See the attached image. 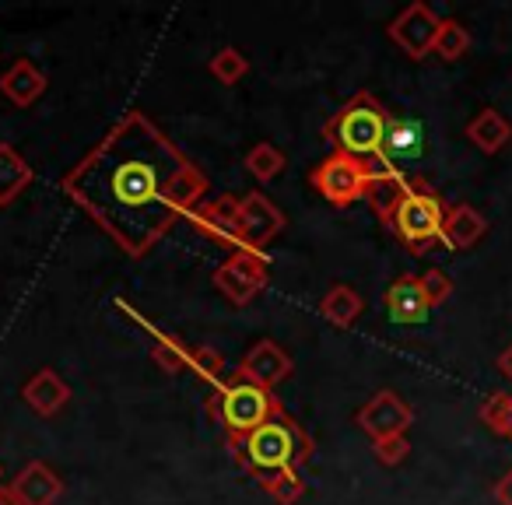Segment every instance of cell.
Masks as SVG:
<instances>
[{
	"mask_svg": "<svg viewBox=\"0 0 512 505\" xmlns=\"http://www.w3.org/2000/svg\"><path fill=\"white\" fill-rule=\"evenodd\" d=\"M421 292H425L428 306H442V302L453 295V281H449L446 271H439V267H432V271L421 274Z\"/></svg>",
	"mask_w": 512,
	"mask_h": 505,
	"instance_id": "f546056e",
	"label": "cell"
},
{
	"mask_svg": "<svg viewBox=\"0 0 512 505\" xmlns=\"http://www.w3.org/2000/svg\"><path fill=\"white\" fill-rule=\"evenodd\" d=\"M355 421L372 442H379V439H390V435H407V428L414 425V411L400 393L379 390L376 397L355 414Z\"/></svg>",
	"mask_w": 512,
	"mask_h": 505,
	"instance_id": "30bf717a",
	"label": "cell"
},
{
	"mask_svg": "<svg viewBox=\"0 0 512 505\" xmlns=\"http://www.w3.org/2000/svg\"><path fill=\"white\" fill-rule=\"evenodd\" d=\"M285 228V214L274 204L267 193H249L239 197V232H242V249H253V253H264L278 232Z\"/></svg>",
	"mask_w": 512,
	"mask_h": 505,
	"instance_id": "9c48e42d",
	"label": "cell"
},
{
	"mask_svg": "<svg viewBox=\"0 0 512 505\" xmlns=\"http://www.w3.org/2000/svg\"><path fill=\"white\" fill-rule=\"evenodd\" d=\"M369 172L372 176H369V186H365V200H369L372 211L379 214V221L390 225L397 204L404 200V193L411 190V176H404V172H400L397 165L386 162V158L369 162Z\"/></svg>",
	"mask_w": 512,
	"mask_h": 505,
	"instance_id": "7c38bea8",
	"label": "cell"
},
{
	"mask_svg": "<svg viewBox=\"0 0 512 505\" xmlns=\"http://www.w3.org/2000/svg\"><path fill=\"white\" fill-rule=\"evenodd\" d=\"M260 488H264L278 505H295L302 495H306V481H302L299 470H285V474L260 477Z\"/></svg>",
	"mask_w": 512,
	"mask_h": 505,
	"instance_id": "4316f807",
	"label": "cell"
},
{
	"mask_svg": "<svg viewBox=\"0 0 512 505\" xmlns=\"http://www.w3.org/2000/svg\"><path fill=\"white\" fill-rule=\"evenodd\" d=\"M193 228L204 232L207 239H214L218 246H228L232 253L242 249V232H239V197H214L204 200L197 211L190 214Z\"/></svg>",
	"mask_w": 512,
	"mask_h": 505,
	"instance_id": "8fae6325",
	"label": "cell"
},
{
	"mask_svg": "<svg viewBox=\"0 0 512 505\" xmlns=\"http://www.w3.org/2000/svg\"><path fill=\"white\" fill-rule=\"evenodd\" d=\"M274 411H278V400L271 397V390L249 383L239 372H232L225 383L214 386V393L207 397V414L218 425H225L228 435H249L253 428L264 425Z\"/></svg>",
	"mask_w": 512,
	"mask_h": 505,
	"instance_id": "277c9868",
	"label": "cell"
},
{
	"mask_svg": "<svg viewBox=\"0 0 512 505\" xmlns=\"http://www.w3.org/2000/svg\"><path fill=\"white\" fill-rule=\"evenodd\" d=\"M362 309H365L362 295H358L355 288H348V285L330 288V292L323 295V302H320V313L327 316L334 327H355V320L362 316Z\"/></svg>",
	"mask_w": 512,
	"mask_h": 505,
	"instance_id": "7402d4cb",
	"label": "cell"
},
{
	"mask_svg": "<svg viewBox=\"0 0 512 505\" xmlns=\"http://www.w3.org/2000/svg\"><path fill=\"white\" fill-rule=\"evenodd\" d=\"M481 421L488 425V432L512 439V393H491L481 404Z\"/></svg>",
	"mask_w": 512,
	"mask_h": 505,
	"instance_id": "484cf974",
	"label": "cell"
},
{
	"mask_svg": "<svg viewBox=\"0 0 512 505\" xmlns=\"http://www.w3.org/2000/svg\"><path fill=\"white\" fill-rule=\"evenodd\" d=\"M0 505H18L15 498H11V491H8V488H0Z\"/></svg>",
	"mask_w": 512,
	"mask_h": 505,
	"instance_id": "836d02e7",
	"label": "cell"
},
{
	"mask_svg": "<svg viewBox=\"0 0 512 505\" xmlns=\"http://www.w3.org/2000/svg\"><path fill=\"white\" fill-rule=\"evenodd\" d=\"M207 71L214 74V78L221 81V85H235V81L246 78L249 71V60L242 57V50H235V46H225V50H218L211 57V64H207Z\"/></svg>",
	"mask_w": 512,
	"mask_h": 505,
	"instance_id": "83f0119b",
	"label": "cell"
},
{
	"mask_svg": "<svg viewBox=\"0 0 512 505\" xmlns=\"http://www.w3.org/2000/svg\"><path fill=\"white\" fill-rule=\"evenodd\" d=\"M0 92L8 95L15 106H32V102L43 99L46 92V74L39 71L32 60H15L8 71L0 74Z\"/></svg>",
	"mask_w": 512,
	"mask_h": 505,
	"instance_id": "e0dca14e",
	"label": "cell"
},
{
	"mask_svg": "<svg viewBox=\"0 0 512 505\" xmlns=\"http://www.w3.org/2000/svg\"><path fill=\"white\" fill-rule=\"evenodd\" d=\"M495 498H498V505H512V467L495 481Z\"/></svg>",
	"mask_w": 512,
	"mask_h": 505,
	"instance_id": "1f68e13d",
	"label": "cell"
},
{
	"mask_svg": "<svg viewBox=\"0 0 512 505\" xmlns=\"http://www.w3.org/2000/svg\"><path fill=\"white\" fill-rule=\"evenodd\" d=\"M421 127L414 120H390L386 127V144H383V158L390 165L397 162H411V158L421 155Z\"/></svg>",
	"mask_w": 512,
	"mask_h": 505,
	"instance_id": "44dd1931",
	"label": "cell"
},
{
	"mask_svg": "<svg viewBox=\"0 0 512 505\" xmlns=\"http://www.w3.org/2000/svg\"><path fill=\"white\" fill-rule=\"evenodd\" d=\"M32 183V165L11 144H0V207L15 204Z\"/></svg>",
	"mask_w": 512,
	"mask_h": 505,
	"instance_id": "ffe728a7",
	"label": "cell"
},
{
	"mask_svg": "<svg viewBox=\"0 0 512 505\" xmlns=\"http://www.w3.org/2000/svg\"><path fill=\"white\" fill-rule=\"evenodd\" d=\"M214 285L235 306H246L267 288V257L253 249H239L214 271Z\"/></svg>",
	"mask_w": 512,
	"mask_h": 505,
	"instance_id": "52a82bcc",
	"label": "cell"
},
{
	"mask_svg": "<svg viewBox=\"0 0 512 505\" xmlns=\"http://www.w3.org/2000/svg\"><path fill=\"white\" fill-rule=\"evenodd\" d=\"M190 369H193V376H200L204 383H211V386L225 383V358H221V351L207 348V344H204V348H193Z\"/></svg>",
	"mask_w": 512,
	"mask_h": 505,
	"instance_id": "f1b7e54d",
	"label": "cell"
},
{
	"mask_svg": "<svg viewBox=\"0 0 512 505\" xmlns=\"http://www.w3.org/2000/svg\"><path fill=\"white\" fill-rule=\"evenodd\" d=\"M467 141L474 144L477 151H484V155H498V151L509 148L512 123L505 120L498 109H481V113L467 123Z\"/></svg>",
	"mask_w": 512,
	"mask_h": 505,
	"instance_id": "d6986e66",
	"label": "cell"
},
{
	"mask_svg": "<svg viewBox=\"0 0 512 505\" xmlns=\"http://www.w3.org/2000/svg\"><path fill=\"white\" fill-rule=\"evenodd\" d=\"M383 306L390 313L393 323H404V327H414V323H425L428 320V299L421 292V278L414 274H400L383 295Z\"/></svg>",
	"mask_w": 512,
	"mask_h": 505,
	"instance_id": "9a60e30c",
	"label": "cell"
},
{
	"mask_svg": "<svg viewBox=\"0 0 512 505\" xmlns=\"http://www.w3.org/2000/svg\"><path fill=\"white\" fill-rule=\"evenodd\" d=\"M372 453H376V460L383 463V467H397V463H404L407 453H411V442H407V435H390V439L372 442Z\"/></svg>",
	"mask_w": 512,
	"mask_h": 505,
	"instance_id": "4dcf8cb0",
	"label": "cell"
},
{
	"mask_svg": "<svg viewBox=\"0 0 512 505\" xmlns=\"http://www.w3.org/2000/svg\"><path fill=\"white\" fill-rule=\"evenodd\" d=\"M228 449H232L235 463L260 481V477L299 470L313 456V439L292 414H285L278 407L264 425L253 428L249 435H228Z\"/></svg>",
	"mask_w": 512,
	"mask_h": 505,
	"instance_id": "7a4b0ae2",
	"label": "cell"
},
{
	"mask_svg": "<svg viewBox=\"0 0 512 505\" xmlns=\"http://www.w3.org/2000/svg\"><path fill=\"white\" fill-rule=\"evenodd\" d=\"M22 397H25V404H29L32 411L43 414V418H50V414H57L60 407L71 400V386H67L53 369H39L36 376L25 383Z\"/></svg>",
	"mask_w": 512,
	"mask_h": 505,
	"instance_id": "ac0fdd59",
	"label": "cell"
},
{
	"mask_svg": "<svg viewBox=\"0 0 512 505\" xmlns=\"http://www.w3.org/2000/svg\"><path fill=\"white\" fill-rule=\"evenodd\" d=\"M442 29V18L435 15L428 4H407L404 11H400L397 18L390 22V39L393 46H400L404 50V57L411 60H425L428 53L435 50V36H439Z\"/></svg>",
	"mask_w": 512,
	"mask_h": 505,
	"instance_id": "ba28073f",
	"label": "cell"
},
{
	"mask_svg": "<svg viewBox=\"0 0 512 505\" xmlns=\"http://www.w3.org/2000/svg\"><path fill=\"white\" fill-rule=\"evenodd\" d=\"M11 498L18 505H53L64 495V481L53 467H46L43 460H32L22 467V474L11 481Z\"/></svg>",
	"mask_w": 512,
	"mask_h": 505,
	"instance_id": "5bb4252c",
	"label": "cell"
},
{
	"mask_svg": "<svg viewBox=\"0 0 512 505\" xmlns=\"http://www.w3.org/2000/svg\"><path fill=\"white\" fill-rule=\"evenodd\" d=\"M386 127H390V113L383 109V102L372 92H358L337 109L334 120L323 127V137L337 144V151L369 165L383 158Z\"/></svg>",
	"mask_w": 512,
	"mask_h": 505,
	"instance_id": "3957f363",
	"label": "cell"
},
{
	"mask_svg": "<svg viewBox=\"0 0 512 505\" xmlns=\"http://www.w3.org/2000/svg\"><path fill=\"white\" fill-rule=\"evenodd\" d=\"M158 341H155V365L162 372H169V376H176V372H186L190 369V358H193V351L186 348L179 337H172V334H155Z\"/></svg>",
	"mask_w": 512,
	"mask_h": 505,
	"instance_id": "d4e9b609",
	"label": "cell"
},
{
	"mask_svg": "<svg viewBox=\"0 0 512 505\" xmlns=\"http://www.w3.org/2000/svg\"><path fill=\"white\" fill-rule=\"evenodd\" d=\"M442 221H446V204L421 176H411V190L397 204L390 218V228L414 257L428 253L442 239Z\"/></svg>",
	"mask_w": 512,
	"mask_h": 505,
	"instance_id": "5b68a950",
	"label": "cell"
},
{
	"mask_svg": "<svg viewBox=\"0 0 512 505\" xmlns=\"http://www.w3.org/2000/svg\"><path fill=\"white\" fill-rule=\"evenodd\" d=\"M369 165L358 162V158L334 151L330 158H323L313 172H309V183L320 193L327 204L334 207H351L355 200L365 197V186H369Z\"/></svg>",
	"mask_w": 512,
	"mask_h": 505,
	"instance_id": "8992f818",
	"label": "cell"
},
{
	"mask_svg": "<svg viewBox=\"0 0 512 505\" xmlns=\"http://www.w3.org/2000/svg\"><path fill=\"white\" fill-rule=\"evenodd\" d=\"M495 365H498V372H502L505 379H512V344L502 351V355H498V362H495Z\"/></svg>",
	"mask_w": 512,
	"mask_h": 505,
	"instance_id": "d6a6232c",
	"label": "cell"
},
{
	"mask_svg": "<svg viewBox=\"0 0 512 505\" xmlns=\"http://www.w3.org/2000/svg\"><path fill=\"white\" fill-rule=\"evenodd\" d=\"M285 165H288L285 151H278L274 144H267V141L253 144V148H249V155H246V169L253 172L260 183H271V179H278L281 172H285Z\"/></svg>",
	"mask_w": 512,
	"mask_h": 505,
	"instance_id": "cb8c5ba5",
	"label": "cell"
},
{
	"mask_svg": "<svg viewBox=\"0 0 512 505\" xmlns=\"http://www.w3.org/2000/svg\"><path fill=\"white\" fill-rule=\"evenodd\" d=\"M0 477H4V467H0Z\"/></svg>",
	"mask_w": 512,
	"mask_h": 505,
	"instance_id": "e575fe53",
	"label": "cell"
},
{
	"mask_svg": "<svg viewBox=\"0 0 512 505\" xmlns=\"http://www.w3.org/2000/svg\"><path fill=\"white\" fill-rule=\"evenodd\" d=\"M488 232V218L470 204L446 207V221H442V246L446 249H470L474 242L484 239Z\"/></svg>",
	"mask_w": 512,
	"mask_h": 505,
	"instance_id": "2e32d148",
	"label": "cell"
},
{
	"mask_svg": "<svg viewBox=\"0 0 512 505\" xmlns=\"http://www.w3.org/2000/svg\"><path fill=\"white\" fill-rule=\"evenodd\" d=\"M60 190L137 260L148 257L179 218H190L204 204L207 176L148 113L130 109L60 179Z\"/></svg>",
	"mask_w": 512,
	"mask_h": 505,
	"instance_id": "6da1fadb",
	"label": "cell"
},
{
	"mask_svg": "<svg viewBox=\"0 0 512 505\" xmlns=\"http://www.w3.org/2000/svg\"><path fill=\"white\" fill-rule=\"evenodd\" d=\"M470 50V32L463 22H456V18H442V29L439 36H435V57L446 60V64H453V60L467 57Z\"/></svg>",
	"mask_w": 512,
	"mask_h": 505,
	"instance_id": "603a6c76",
	"label": "cell"
},
{
	"mask_svg": "<svg viewBox=\"0 0 512 505\" xmlns=\"http://www.w3.org/2000/svg\"><path fill=\"white\" fill-rule=\"evenodd\" d=\"M235 372L246 376L249 383L264 386V390H274V386L292 376V355L285 348H278L274 341H260L249 348V355L242 358V365Z\"/></svg>",
	"mask_w": 512,
	"mask_h": 505,
	"instance_id": "4fadbf2b",
	"label": "cell"
}]
</instances>
